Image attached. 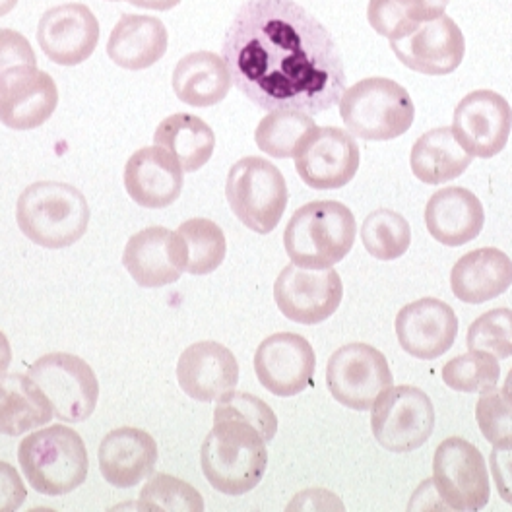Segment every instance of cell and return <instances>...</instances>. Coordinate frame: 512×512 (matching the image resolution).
Instances as JSON below:
<instances>
[{"label": "cell", "instance_id": "cell-1", "mask_svg": "<svg viewBox=\"0 0 512 512\" xmlns=\"http://www.w3.org/2000/svg\"><path fill=\"white\" fill-rule=\"evenodd\" d=\"M222 57L235 88L264 111L319 115L346 92L336 39L295 0H245Z\"/></svg>", "mask_w": 512, "mask_h": 512}, {"label": "cell", "instance_id": "cell-2", "mask_svg": "<svg viewBox=\"0 0 512 512\" xmlns=\"http://www.w3.org/2000/svg\"><path fill=\"white\" fill-rule=\"evenodd\" d=\"M200 464L208 483L231 497L253 491L264 478L268 450L253 425L239 419H218L200 450Z\"/></svg>", "mask_w": 512, "mask_h": 512}, {"label": "cell", "instance_id": "cell-3", "mask_svg": "<svg viewBox=\"0 0 512 512\" xmlns=\"http://www.w3.org/2000/svg\"><path fill=\"white\" fill-rule=\"evenodd\" d=\"M20 231L43 249H66L80 241L90 224V204L72 185L33 183L16 204Z\"/></svg>", "mask_w": 512, "mask_h": 512}, {"label": "cell", "instance_id": "cell-4", "mask_svg": "<svg viewBox=\"0 0 512 512\" xmlns=\"http://www.w3.org/2000/svg\"><path fill=\"white\" fill-rule=\"evenodd\" d=\"M357 237L352 210L336 200H315L291 216L284 247L291 264L301 268H332L350 255Z\"/></svg>", "mask_w": 512, "mask_h": 512}, {"label": "cell", "instance_id": "cell-5", "mask_svg": "<svg viewBox=\"0 0 512 512\" xmlns=\"http://www.w3.org/2000/svg\"><path fill=\"white\" fill-rule=\"evenodd\" d=\"M18 460L33 489L61 497L88 478V450L82 437L64 425H51L28 435L18 448Z\"/></svg>", "mask_w": 512, "mask_h": 512}, {"label": "cell", "instance_id": "cell-6", "mask_svg": "<svg viewBox=\"0 0 512 512\" xmlns=\"http://www.w3.org/2000/svg\"><path fill=\"white\" fill-rule=\"evenodd\" d=\"M340 117L353 136L388 142L406 134L416 119L414 101L390 78H365L340 97Z\"/></svg>", "mask_w": 512, "mask_h": 512}, {"label": "cell", "instance_id": "cell-7", "mask_svg": "<svg viewBox=\"0 0 512 512\" xmlns=\"http://www.w3.org/2000/svg\"><path fill=\"white\" fill-rule=\"evenodd\" d=\"M225 196L241 224L268 235L278 227L288 208V183L274 163L249 156L229 169Z\"/></svg>", "mask_w": 512, "mask_h": 512}, {"label": "cell", "instance_id": "cell-8", "mask_svg": "<svg viewBox=\"0 0 512 512\" xmlns=\"http://www.w3.org/2000/svg\"><path fill=\"white\" fill-rule=\"evenodd\" d=\"M371 429L381 447L390 452H412L423 447L435 429L431 398L417 386H390L375 400Z\"/></svg>", "mask_w": 512, "mask_h": 512}, {"label": "cell", "instance_id": "cell-9", "mask_svg": "<svg viewBox=\"0 0 512 512\" xmlns=\"http://www.w3.org/2000/svg\"><path fill=\"white\" fill-rule=\"evenodd\" d=\"M28 375L43 390L59 421L80 423L94 414L99 383L94 369L82 357L47 353L33 363Z\"/></svg>", "mask_w": 512, "mask_h": 512}, {"label": "cell", "instance_id": "cell-10", "mask_svg": "<svg viewBox=\"0 0 512 512\" xmlns=\"http://www.w3.org/2000/svg\"><path fill=\"white\" fill-rule=\"evenodd\" d=\"M326 384L336 402L355 412H367L394 384V377L383 353L369 344L353 342L330 355Z\"/></svg>", "mask_w": 512, "mask_h": 512}, {"label": "cell", "instance_id": "cell-11", "mask_svg": "<svg viewBox=\"0 0 512 512\" xmlns=\"http://www.w3.org/2000/svg\"><path fill=\"white\" fill-rule=\"evenodd\" d=\"M431 481L452 511H481L491 497L483 454L462 437H450L437 447Z\"/></svg>", "mask_w": 512, "mask_h": 512}, {"label": "cell", "instance_id": "cell-12", "mask_svg": "<svg viewBox=\"0 0 512 512\" xmlns=\"http://www.w3.org/2000/svg\"><path fill=\"white\" fill-rule=\"evenodd\" d=\"M295 171L315 191L346 187L359 171L361 152L352 134L338 127H315L295 152Z\"/></svg>", "mask_w": 512, "mask_h": 512}, {"label": "cell", "instance_id": "cell-13", "mask_svg": "<svg viewBox=\"0 0 512 512\" xmlns=\"http://www.w3.org/2000/svg\"><path fill=\"white\" fill-rule=\"evenodd\" d=\"M344 297V284L334 268L286 266L276 284L274 299L286 319L313 326L330 319Z\"/></svg>", "mask_w": 512, "mask_h": 512}, {"label": "cell", "instance_id": "cell-14", "mask_svg": "<svg viewBox=\"0 0 512 512\" xmlns=\"http://www.w3.org/2000/svg\"><path fill=\"white\" fill-rule=\"evenodd\" d=\"M450 128L468 154L481 160L495 158L511 136V105L493 90H476L456 105Z\"/></svg>", "mask_w": 512, "mask_h": 512}, {"label": "cell", "instance_id": "cell-15", "mask_svg": "<svg viewBox=\"0 0 512 512\" xmlns=\"http://www.w3.org/2000/svg\"><path fill=\"white\" fill-rule=\"evenodd\" d=\"M59 105V90L51 74L32 64H20L0 74V123L12 130L45 125Z\"/></svg>", "mask_w": 512, "mask_h": 512}, {"label": "cell", "instance_id": "cell-16", "mask_svg": "<svg viewBox=\"0 0 512 512\" xmlns=\"http://www.w3.org/2000/svg\"><path fill=\"white\" fill-rule=\"evenodd\" d=\"M317 369L313 346L299 334L278 332L268 336L255 353V373L274 396H297L307 390Z\"/></svg>", "mask_w": 512, "mask_h": 512}, {"label": "cell", "instance_id": "cell-17", "mask_svg": "<svg viewBox=\"0 0 512 512\" xmlns=\"http://www.w3.org/2000/svg\"><path fill=\"white\" fill-rule=\"evenodd\" d=\"M398 61L425 76L452 74L466 55L464 33L448 16L421 22L414 32L390 41Z\"/></svg>", "mask_w": 512, "mask_h": 512}, {"label": "cell", "instance_id": "cell-18", "mask_svg": "<svg viewBox=\"0 0 512 512\" xmlns=\"http://www.w3.org/2000/svg\"><path fill=\"white\" fill-rule=\"evenodd\" d=\"M99 41V22L80 2H68L47 10L37 26V43L49 61L61 66L86 63Z\"/></svg>", "mask_w": 512, "mask_h": 512}, {"label": "cell", "instance_id": "cell-19", "mask_svg": "<svg viewBox=\"0 0 512 512\" xmlns=\"http://www.w3.org/2000/svg\"><path fill=\"white\" fill-rule=\"evenodd\" d=\"M396 336L404 352L416 359L431 361L454 346L458 317L445 301L423 297L398 313Z\"/></svg>", "mask_w": 512, "mask_h": 512}, {"label": "cell", "instance_id": "cell-20", "mask_svg": "<svg viewBox=\"0 0 512 512\" xmlns=\"http://www.w3.org/2000/svg\"><path fill=\"white\" fill-rule=\"evenodd\" d=\"M123 264L142 288L175 284L185 272L183 241L177 231L167 227H146L128 239Z\"/></svg>", "mask_w": 512, "mask_h": 512}, {"label": "cell", "instance_id": "cell-21", "mask_svg": "<svg viewBox=\"0 0 512 512\" xmlns=\"http://www.w3.org/2000/svg\"><path fill=\"white\" fill-rule=\"evenodd\" d=\"M177 381L192 400L214 402L237 388V357L218 342H196L179 357Z\"/></svg>", "mask_w": 512, "mask_h": 512}, {"label": "cell", "instance_id": "cell-22", "mask_svg": "<svg viewBox=\"0 0 512 512\" xmlns=\"http://www.w3.org/2000/svg\"><path fill=\"white\" fill-rule=\"evenodd\" d=\"M183 173L171 152L161 146H146L127 161L125 189L138 206L160 210L181 196Z\"/></svg>", "mask_w": 512, "mask_h": 512}, {"label": "cell", "instance_id": "cell-23", "mask_svg": "<svg viewBox=\"0 0 512 512\" xmlns=\"http://www.w3.org/2000/svg\"><path fill=\"white\" fill-rule=\"evenodd\" d=\"M99 470L107 483L119 489L136 487L146 480L158 462L154 437L136 427H121L107 433L97 450Z\"/></svg>", "mask_w": 512, "mask_h": 512}, {"label": "cell", "instance_id": "cell-24", "mask_svg": "<svg viewBox=\"0 0 512 512\" xmlns=\"http://www.w3.org/2000/svg\"><path fill=\"white\" fill-rule=\"evenodd\" d=\"M483 224L485 212L480 198L464 187L441 189L427 202V231L445 247H462L478 239Z\"/></svg>", "mask_w": 512, "mask_h": 512}, {"label": "cell", "instance_id": "cell-25", "mask_svg": "<svg viewBox=\"0 0 512 512\" xmlns=\"http://www.w3.org/2000/svg\"><path fill=\"white\" fill-rule=\"evenodd\" d=\"M511 286V256L495 247L476 249L462 256L450 272V288L454 297L470 305L491 301Z\"/></svg>", "mask_w": 512, "mask_h": 512}, {"label": "cell", "instance_id": "cell-26", "mask_svg": "<svg viewBox=\"0 0 512 512\" xmlns=\"http://www.w3.org/2000/svg\"><path fill=\"white\" fill-rule=\"evenodd\" d=\"M167 45L169 33L161 20L125 14L111 32L107 55L125 70H144L160 63L167 53Z\"/></svg>", "mask_w": 512, "mask_h": 512}, {"label": "cell", "instance_id": "cell-27", "mask_svg": "<svg viewBox=\"0 0 512 512\" xmlns=\"http://www.w3.org/2000/svg\"><path fill=\"white\" fill-rule=\"evenodd\" d=\"M233 86L224 57L196 51L183 57L173 70V92L191 107H212L224 101Z\"/></svg>", "mask_w": 512, "mask_h": 512}, {"label": "cell", "instance_id": "cell-28", "mask_svg": "<svg viewBox=\"0 0 512 512\" xmlns=\"http://www.w3.org/2000/svg\"><path fill=\"white\" fill-rule=\"evenodd\" d=\"M53 406L30 375H0V433L26 435L53 419Z\"/></svg>", "mask_w": 512, "mask_h": 512}, {"label": "cell", "instance_id": "cell-29", "mask_svg": "<svg viewBox=\"0 0 512 512\" xmlns=\"http://www.w3.org/2000/svg\"><path fill=\"white\" fill-rule=\"evenodd\" d=\"M474 156L456 140L450 127L433 128L421 134L412 148L410 165L417 179L425 185H443L458 179Z\"/></svg>", "mask_w": 512, "mask_h": 512}, {"label": "cell", "instance_id": "cell-30", "mask_svg": "<svg viewBox=\"0 0 512 512\" xmlns=\"http://www.w3.org/2000/svg\"><path fill=\"white\" fill-rule=\"evenodd\" d=\"M156 146L171 152L185 173H194L214 156L216 134L191 113H175L163 119L154 134Z\"/></svg>", "mask_w": 512, "mask_h": 512}, {"label": "cell", "instance_id": "cell-31", "mask_svg": "<svg viewBox=\"0 0 512 512\" xmlns=\"http://www.w3.org/2000/svg\"><path fill=\"white\" fill-rule=\"evenodd\" d=\"M315 127L317 123L309 113L295 109L270 111L256 127V146L266 156H272L276 160H288L295 156L307 132Z\"/></svg>", "mask_w": 512, "mask_h": 512}, {"label": "cell", "instance_id": "cell-32", "mask_svg": "<svg viewBox=\"0 0 512 512\" xmlns=\"http://www.w3.org/2000/svg\"><path fill=\"white\" fill-rule=\"evenodd\" d=\"M177 233L183 241L185 272L206 276L222 266L227 253V241L220 225L206 218H192L179 225Z\"/></svg>", "mask_w": 512, "mask_h": 512}, {"label": "cell", "instance_id": "cell-33", "mask_svg": "<svg viewBox=\"0 0 512 512\" xmlns=\"http://www.w3.org/2000/svg\"><path fill=\"white\" fill-rule=\"evenodd\" d=\"M361 241L367 253L377 260H396L410 249L412 227L398 212L381 208L365 218Z\"/></svg>", "mask_w": 512, "mask_h": 512}, {"label": "cell", "instance_id": "cell-34", "mask_svg": "<svg viewBox=\"0 0 512 512\" xmlns=\"http://www.w3.org/2000/svg\"><path fill=\"white\" fill-rule=\"evenodd\" d=\"M501 367L497 357L472 352L450 359L443 367V381L448 388L466 394H481L499 383Z\"/></svg>", "mask_w": 512, "mask_h": 512}, {"label": "cell", "instance_id": "cell-35", "mask_svg": "<svg viewBox=\"0 0 512 512\" xmlns=\"http://www.w3.org/2000/svg\"><path fill=\"white\" fill-rule=\"evenodd\" d=\"M142 511L202 512L204 501L187 481L169 474H158L148 481L140 493Z\"/></svg>", "mask_w": 512, "mask_h": 512}, {"label": "cell", "instance_id": "cell-36", "mask_svg": "<svg viewBox=\"0 0 512 512\" xmlns=\"http://www.w3.org/2000/svg\"><path fill=\"white\" fill-rule=\"evenodd\" d=\"M466 346L472 352H485L497 359L512 357V311L507 307L491 309L472 322Z\"/></svg>", "mask_w": 512, "mask_h": 512}, {"label": "cell", "instance_id": "cell-37", "mask_svg": "<svg viewBox=\"0 0 512 512\" xmlns=\"http://www.w3.org/2000/svg\"><path fill=\"white\" fill-rule=\"evenodd\" d=\"M218 419H239L253 425L256 431L270 443L278 431V417L274 410L255 394L231 390L218 398V406L214 412V421Z\"/></svg>", "mask_w": 512, "mask_h": 512}, {"label": "cell", "instance_id": "cell-38", "mask_svg": "<svg viewBox=\"0 0 512 512\" xmlns=\"http://www.w3.org/2000/svg\"><path fill=\"white\" fill-rule=\"evenodd\" d=\"M476 419L480 431L491 445L512 439V400L511 396L501 388L493 386L481 392Z\"/></svg>", "mask_w": 512, "mask_h": 512}, {"label": "cell", "instance_id": "cell-39", "mask_svg": "<svg viewBox=\"0 0 512 512\" xmlns=\"http://www.w3.org/2000/svg\"><path fill=\"white\" fill-rule=\"evenodd\" d=\"M367 20L386 39H402L421 24L406 0H369Z\"/></svg>", "mask_w": 512, "mask_h": 512}, {"label": "cell", "instance_id": "cell-40", "mask_svg": "<svg viewBox=\"0 0 512 512\" xmlns=\"http://www.w3.org/2000/svg\"><path fill=\"white\" fill-rule=\"evenodd\" d=\"M20 64H37L30 41L20 32L0 28V74Z\"/></svg>", "mask_w": 512, "mask_h": 512}, {"label": "cell", "instance_id": "cell-41", "mask_svg": "<svg viewBox=\"0 0 512 512\" xmlns=\"http://www.w3.org/2000/svg\"><path fill=\"white\" fill-rule=\"evenodd\" d=\"M489 466L499 497L512 505V439L493 445Z\"/></svg>", "mask_w": 512, "mask_h": 512}, {"label": "cell", "instance_id": "cell-42", "mask_svg": "<svg viewBox=\"0 0 512 512\" xmlns=\"http://www.w3.org/2000/svg\"><path fill=\"white\" fill-rule=\"evenodd\" d=\"M28 491L14 466L0 460V512L18 511L26 503Z\"/></svg>", "mask_w": 512, "mask_h": 512}, {"label": "cell", "instance_id": "cell-43", "mask_svg": "<svg viewBox=\"0 0 512 512\" xmlns=\"http://www.w3.org/2000/svg\"><path fill=\"white\" fill-rule=\"evenodd\" d=\"M419 22H429L445 14L450 0H406Z\"/></svg>", "mask_w": 512, "mask_h": 512}, {"label": "cell", "instance_id": "cell-44", "mask_svg": "<svg viewBox=\"0 0 512 512\" xmlns=\"http://www.w3.org/2000/svg\"><path fill=\"white\" fill-rule=\"evenodd\" d=\"M132 6L144 8V10H158V12H165L175 8L181 0H128Z\"/></svg>", "mask_w": 512, "mask_h": 512}, {"label": "cell", "instance_id": "cell-45", "mask_svg": "<svg viewBox=\"0 0 512 512\" xmlns=\"http://www.w3.org/2000/svg\"><path fill=\"white\" fill-rule=\"evenodd\" d=\"M10 361H12V348H10V342L4 336V332L0 330V375L6 373Z\"/></svg>", "mask_w": 512, "mask_h": 512}, {"label": "cell", "instance_id": "cell-46", "mask_svg": "<svg viewBox=\"0 0 512 512\" xmlns=\"http://www.w3.org/2000/svg\"><path fill=\"white\" fill-rule=\"evenodd\" d=\"M16 4H18V0H0V18L10 14L16 8Z\"/></svg>", "mask_w": 512, "mask_h": 512}, {"label": "cell", "instance_id": "cell-47", "mask_svg": "<svg viewBox=\"0 0 512 512\" xmlns=\"http://www.w3.org/2000/svg\"><path fill=\"white\" fill-rule=\"evenodd\" d=\"M503 390H505V392L511 396L512 400V369L511 373H509V377H507V381H505V388H503Z\"/></svg>", "mask_w": 512, "mask_h": 512}, {"label": "cell", "instance_id": "cell-48", "mask_svg": "<svg viewBox=\"0 0 512 512\" xmlns=\"http://www.w3.org/2000/svg\"><path fill=\"white\" fill-rule=\"evenodd\" d=\"M113 2H117V0H113ZM127 2H128V0H127Z\"/></svg>", "mask_w": 512, "mask_h": 512}]
</instances>
